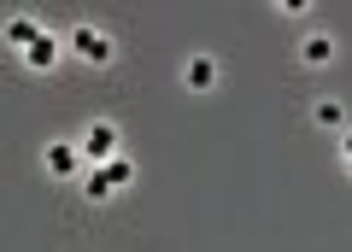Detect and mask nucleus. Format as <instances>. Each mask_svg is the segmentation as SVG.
Returning <instances> with one entry per match:
<instances>
[{
	"mask_svg": "<svg viewBox=\"0 0 352 252\" xmlns=\"http://www.w3.org/2000/svg\"><path fill=\"white\" fill-rule=\"evenodd\" d=\"M71 53L82 65H112V36H100L94 24H76L71 30Z\"/></svg>",
	"mask_w": 352,
	"mask_h": 252,
	"instance_id": "nucleus-1",
	"label": "nucleus"
},
{
	"mask_svg": "<svg viewBox=\"0 0 352 252\" xmlns=\"http://www.w3.org/2000/svg\"><path fill=\"white\" fill-rule=\"evenodd\" d=\"M76 147H82L88 164H106V159H118V129L100 117V124H88V129H82V141H76Z\"/></svg>",
	"mask_w": 352,
	"mask_h": 252,
	"instance_id": "nucleus-2",
	"label": "nucleus"
},
{
	"mask_svg": "<svg viewBox=\"0 0 352 252\" xmlns=\"http://www.w3.org/2000/svg\"><path fill=\"white\" fill-rule=\"evenodd\" d=\"M41 159H47V176H59V182L82 176V147H71V141H53Z\"/></svg>",
	"mask_w": 352,
	"mask_h": 252,
	"instance_id": "nucleus-3",
	"label": "nucleus"
},
{
	"mask_svg": "<svg viewBox=\"0 0 352 252\" xmlns=\"http://www.w3.org/2000/svg\"><path fill=\"white\" fill-rule=\"evenodd\" d=\"M59 59H65V41H59V36H41L36 47L24 53V65H30V71H53Z\"/></svg>",
	"mask_w": 352,
	"mask_h": 252,
	"instance_id": "nucleus-4",
	"label": "nucleus"
},
{
	"mask_svg": "<svg viewBox=\"0 0 352 252\" xmlns=\"http://www.w3.org/2000/svg\"><path fill=\"white\" fill-rule=\"evenodd\" d=\"M41 36H47V30H41L36 18H6V41H12L18 53H30V47L41 41Z\"/></svg>",
	"mask_w": 352,
	"mask_h": 252,
	"instance_id": "nucleus-5",
	"label": "nucleus"
},
{
	"mask_svg": "<svg viewBox=\"0 0 352 252\" xmlns=\"http://www.w3.org/2000/svg\"><path fill=\"white\" fill-rule=\"evenodd\" d=\"M182 82H188L194 94H206V89L217 82V59H206V53H200V59H188V71H182Z\"/></svg>",
	"mask_w": 352,
	"mask_h": 252,
	"instance_id": "nucleus-6",
	"label": "nucleus"
},
{
	"mask_svg": "<svg viewBox=\"0 0 352 252\" xmlns=\"http://www.w3.org/2000/svg\"><path fill=\"white\" fill-rule=\"evenodd\" d=\"M76 182H82V194H88V200H94V205H106V200H112V182H106V170H100V164H88V170H82V176H76Z\"/></svg>",
	"mask_w": 352,
	"mask_h": 252,
	"instance_id": "nucleus-7",
	"label": "nucleus"
},
{
	"mask_svg": "<svg viewBox=\"0 0 352 252\" xmlns=\"http://www.w3.org/2000/svg\"><path fill=\"white\" fill-rule=\"evenodd\" d=\"M300 59H305V65H329V59H335V41H329V36H305Z\"/></svg>",
	"mask_w": 352,
	"mask_h": 252,
	"instance_id": "nucleus-8",
	"label": "nucleus"
},
{
	"mask_svg": "<svg viewBox=\"0 0 352 252\" xmlns=\"http://www.w3.org/2000/svg\"><path fill=\"white\" fill-rule=\"evenodd\" d=\"M100 170H106V182H112V188H129V182H135V164H129L124 152H118V159H106Z\"/></svg>",
	"mask_w": 352,
	"mask_h": 252,
	"instance_id": "nucleus-9",
	"label": "nucleus"
},
{
	"mask_svg": "<svg viewBox=\"0 0 352 252\" xmlns=\"http://www.w3.org/2000/svg\"><path fill=\"white\" fill-rule=\"evenodd\" d=\"M317 124L323 129H346V106L340 100H317Z\"/></svg>",
	"mask_w": 352,
	"mask_h": 252,
	"instance_id": "nucleus-10",
	"label": "nucleus"
},
{
	"mask_svg": "<svg viewBox=\"0 0 352 252\" xmlns=\"http://www.w3.org/2000/svg\"><path fill=\"white\" fill-rule=\"evenodd\" d=\"M340 164H346V176H352V129H346V141H340Z\"/></svg>",
	"mask_w": 352,
	"mask_h": 252,
	"instance_id": "nucleus-11",
	"label": "nucleus"
}]
</instances>
